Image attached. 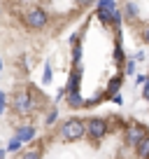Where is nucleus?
<instances>
[{"label":"nucleus","mask_w":149,"mask_h":159,"mask_svg":"<svg viewBox=\"0 0 149 159\" xmlns=\"http://www.w3.org/2000/svg\"><path fill=\"white\" fill-rule=\"evenodd\" d=\"M124 73H126V75H133V73H135V59H130V61H128V63H126V68H124Z\"/></svg>","instance_id":"17"},{"label":"nucleus","mask_w":149,"mask_h":159,"mask_svg":"<svg viewBox=\"0 0 149 159\" xmlns=\"http://www.w3.org/2000/svg\"><path fill=\"white\" fill-rule=\"evenodd\" d=\"M107 131H109V124L103 117H91L84 122V136H89L91 140H103L107 136Z\"/></svg>","instance_id":"2"},{"label":"nucleus","mask_w":149,"mask_h":159,"mask_svg":"<svg viewBox=\"0 0 149 159\" xmlns=\"http://www.w3.org/2000/svg\"><path fill=\"white\" fill-rule=\"evenodd\" d=\"M91 2H93V0H79V5H82V7H86V5H91Z\"/></svg>","instance_id":"20"},{"label":"nucleus","mask_w":149,"mask_h":159,"mask_svg":"<svg viewBox=\"0 0 149 159\" xmlns=\"http://www.w3.org/2000/svg\"><path fill=\"white\" fill-rule=\"evenodd\" d=\"M21 145H23V143H21V140L14 136V138H12L10 143H7V152H19V150H21Z\"/></svg>","instance_id":"14"},{"label":"nucleus","mask_w":149,"mask_h":159,"mask_svg":"<svg viewBox=\"0 0 149 159\" xmlns=\"http://www.w3.org/2000/svg\"><path fill=\"white\" fill-rule=\"evenodd\" d=\"M19 159H42V150L40 148H30V150H26Z\"/></svg>","instance_id":"13"},{"label":"nucleus","mask_w":149,"mask_h":159,"mask_svg":"<svg viewBox=\"0 0 149 159\" xmlns=\"http://www.w3.org/2000/svg\"><path fill=\"white\" fill-rule=\"evenodd\" d=\"M12 105H14V110L19 115H30L37 110V98H35V94L30 89H21L14 94V101H12Z\"/></svg>","instance_id":"1"},{"label":"nucleus","mask_w":149,"mask_h":159,"mask_svg":"<svg viewBox=\"0 0 149 159\" xmlns=\"http://www.w3.org/2000/svg\"><path fill=\"white\" fill-rule=\"evenodd\" d=\"M112 10H114V0H98V5H96V16L100 19V24H105V26L109 24Z\"/></svg>","instance_id":"5"},{"label":"nucleus","mask_w":149,"mask_h":159,"mask_svg":"<svg viewBox=\"0 0 149 159\" xmlns=\"http://www.w3.org/2000/svg\"><path fill=\"white\" fill-rule=\"evenodd\" d=\"M138 14H140V7H138V2H130V0L124 5V10H121V16H126L128 21L138 19Z\"/></svg>","instance_id":"10"},{"label":"nucleus","mask_w":149,"mask_h":159,"mask_svg":"<svg viewBox=\"0 0 149 159\" xmlns=\"http://www.w3.org/2000/svg\"><path fill=\"white\" fill-rule=\"evenodd\" d=\"M0 70H2V59H0Z\"/></svg>","instance_id":"22"},{"label":"nucleus","mask_w":149,"mask_h":159,"mask_svg":"<svg viewBox=\"0 0 149 159\" xmlns=\"http://www.w3.org/2000/svg\"><path fill=\"white\" fill-rule=\"evenodd\" d=\"M51 77H54V70H51V63L45 66V75H42V84H49Z\"/></svg>","instance_id":"15"},{"label":"nucleus","mask_w":149,"mask_h":159,"mask_svg":"<svg viewBox=\"0 0 149 159\" xmlns=\"http://www.w3.org/2000/svg\"><path fill=\"white\" fill-rule=\"evenodd\" d=\"M5 154H7V150H0V159H5Z\"/></svg>","instance_id":"21"},{"label":"nucleus","mask_w":149,"mask_h":159,"mask_svg":"<svg viewBox=\"0 0 149 159\" xmlns=\"http://www.w3.org/2000/svg\"><path fill=\"white\" fill-rule=\"evenodd\" d=\"M5 105H7V101H5V94L0 91V115L5 112Z\"/></svg>","instance_id":"18"},{"label":"nucleus","mask_w":149,"mask_h":159,"mask_svg":"<svg viewBox=\"0 0 149 159\" xmlns=\"http://www.w3.org/2000/svg\"><path fill=\"white\" fill-rule=\"evenodd\" d=\"M135 152H138V159H149V134H144L142 138L138 140Z\"/></svg>","instance_id":"8"},{"label":"nucleus","mask_w":149,"mask_h":159,"mask_svg":"<svg viewBox=\"0 0 149 159\" xmlns=\"http://www.w3.org/2000/svg\"><path fill=\"white\" fill-rule=\"evenodd\" d=\"M35 134H37V131H35V126H30V124H23V126L16 129V138H19L21 143H30V140L35 138Z\"/></svg>","instance_id":"7"},{"label":"nucleus","mask_w":149,"mask_h":159,"mask_svg":"<svg viewBox=\"0 0 149 159\" xmlns=\"http://www.w3.org/2000/svg\"><path fill=\"white\" fill-rule=\"evenodd\" d=\"M119 89H121V75H114V77L109 80V84H107V91H105V98H112L114 94H119Z\"/></svg>","instance_id":"11"},{"label":"nucleus","mask_w":149,"mask_h":159,"mask_svg":"<svg viewBox=\"0 0 149 159\" xmlns=\"http://www.w3.org/2000/svg\"><path fill=\"white\" fill-rule=\"evenodd\" d=\"M144 134H147V131H144L142 126H138V124H130L128 134H126V143H128V145H133V148H135V145H138V140L142 138Z\"/></svg>","instance_id":"6"},{"label":"nucleus","mask_w":149,"mask_h":159,"mask_svg":"<svg viewBox=\"0 0 149 159\" xmlns=\"http://www.w3.org/2000/svg\"><path fill=\"white\" fill-rule=\"evenodd\" d=\"M56 117H58V110H51V112L47 115V119H45V124H47V126H51V124H54V122H56Z\"/></svg>","instance_id":"16"},{"label":"nucleus","mask_w":149,"mask_h":159,"mask_svg":"<svg viewBox=\"0 0 149 159\" xmlns=\"http://www.w3.org/2000/svg\"><path fill=\"white\" fill-rule=\"evenodd\" d=\"M142 40H144V42L149 45V24H147V26L142 28Z\"/></svg>","instance_id":"19"},{"label":"nucleus","mask_w":149,"mask_h":159,"mask_svg":"<svg viewBox=\"0 0 149 159\" xmlns=\"http://www.w3.org/2000/svg\"><path fill=\"white\" fill-rule=\"evenodd\" d=\"M68 105H70V108H84V98H82L79 91H72V94H68Z\"/></svg>","instance_id":"12"},{"label":"nucleus","mask_w":149,"mask_h":159,"mask_svg":"<svg viewBox=\"0 0 149 159\" xmlns=\"http://www.w3.org/2000/svg\"><path fill=\"white\" fill-rule=\"evenodd\" d=\"M23 21H26L28 28L42 30L49 24V14H47V10H42V7H28V10L23 12Z\"/></svg>","instance_id":"3"},{"label":"nucleus","mask_w":149,"mask_h":159,"mask_svg":"<svg viewBox=\"0 0 149 159\" xmlns=\"http://www.w3.org/2000/svg\"><path fill=\"white\" fill-rule=\"evenodd\" d=\"M79 84H82V68L77 66L72 73V77H70L68 82V89H65V94H72V91H79Z\"/></svg>","instance_id":"9"},{"label":"nucleus","mask_w":149,"mask_h":159,"mask_svg":"<svg viewBox=\"0 0 149 159\" xmlns=\"http://www.w3.org/2000/svg\"><path fill=\"white\" fill-rule=\"evenodd\" d=\"M61 134H63V138L68 140V143H74V140L84 138V122L77 119V117L65 119L63 124H61Z\"/></svg>","instance_id":"4"}]
</instances>
